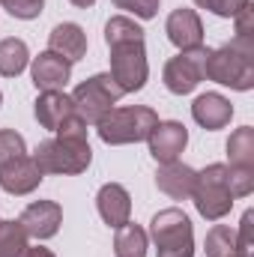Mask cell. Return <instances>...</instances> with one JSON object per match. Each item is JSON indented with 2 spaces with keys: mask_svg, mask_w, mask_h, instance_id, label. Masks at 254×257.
<instances>
[{
  "mask_svg": "<svg viewBox=\"0 0 254 257\" xmlns=\"http://www.w3.org/2000/svg\"><path fill=\"white\" fill-rule=\"evenodd\" d=\"M203 78L215 81L230 90H251L254 87V42L251 39H233L221 48H206L203 57Z\"/></svg>",
  "mask_w": 254,
  "mask_h": 257,
  "instance_id": "6da1fadb",
  "label": "cell"
},
{
  "mask_svg": "<svg viewBox=\"0 0 254 257\" xmlns=\"http://www.w3.org/2000/svg\"><path fill=\"white\" fill-rule=\"evenodd\" d=\"M159 126V114L147 105H132V108H111L99 123L96 132L105 144L120 147V144H138L147 141L150 132Z\"/></svg>",
  "mask_w": 254,
  "mask_h": 257,
  "instance_id": "7a4b0ae2",
  "label": "cell"
},
{
  "mask_svg": "<svg viewBox=\"0 0 254 257\" xmlns=\"http://www.w3.org/2000/svg\"><path fill=\"white\" fill-rule=\"evenodd\" d=\"M150 236L156 242V257H194V230L191 218L171 206L153 215L150 221Z\"/></svg>",
  "mask_w": 254,
  "mask_h": 257,
  "instance_id": "3957f363",
  "label": "cell"
},
{
  "mask_svg": "<svg viewBox=\"0 0 254 257\" xmlns=\"http://www.w3.org/2000/svg\"><path fill=\"white\" fill-rule=\"evenodd\" d=\"M191 200H194L197 212H200L206 221L224 218V215L233 209V200H236L233 192H230V183H227V165H221V162L206 165V168L194 177Z\"/></svg>",
  "mask_w": 254,
  "mask_h": 257,
  "instance_id": "277c9868",
  "label": "cell"
},
{
  "mask_svg": "<svg viewBox=\"0 0 254 257\" xmlns=\"http://www.w3.org/2000/svg\"><path fill=\"white\" fill-rule=\"evenodd\" d=\"M33 162L42 174H84L93 162L90 141L75 138H48L36 147Z\"/></svg>",
  "mask_w": 254,
  "mask_h": 257,
  "instance_id": "5b68a950",
  "label": "cell"
},
{
  "mask_svg": "<svg viewBox=\"0 0 254 257\" xmlns=\"http://www.w3.org/2000/svg\"><path fill=\"white\" fill-rule=\"evenodd\" d=\"M123 99L120 87L114 84V78L108 72L102 75H93L87 81H81L75 90H72V105H75V114L87 123V126H96L117 102Z\"/></svg>",
  "mask_w": 254,
  "mask_h": 257,
  "instance_id": "8992f818",
  "label": "cell"
},
{
  "mask_svg": "<svg viewBox=\"0 0 254 257\" xmlns=\"http://www.w3.org/2000/svg\"><path fill=\"white\" fill-rule=\"evenodd\" d=\"M111 48V78L120 87V93H138L144 90L147 78H150V63H147V48L144 39H129V42H117L108 45Z\"/></svg>",
  "mask_w": 254,
  "mask_h": 257,
  "instance_id": "52a82bcc",
  "label": "cell"
},
{
  "mask_svg": "<svg viewBox=\"0 0 254 257\" xmlns=\"http://www.w3.org/2000/svg\"><path fill=\"white\" fill-rule=\"evenodd\" d=\"M203 57H206V48H194V51H180L177 57H171L165 63V87L174 93V96H189L191 90L203 81Z\"/></svg>",
  "mask_w": 254,
  "mask_h": 257,
  "instance_id": "ba28073f",
  "label": "cell"
},
{
  "mask_svg": "<svg viewBox=\"0 0 254 257\" xmlns=\"http://www.w3.org/2000/svg\"><path fill=\"white\" fill-rule=\"evenodd\" d=\"M18 224H21L24 233L33 236V239H51V236L60 230V224H63V206H60L57 200H33V203L21 212Z\"/></svg>",
  "mask_w": 254,
  "mask_h": 257,
  "instance_id": "9c48e42d",
  "label": "cell"
},
{
  "mask_svg": "<svg viewBox=\"0 0 254 257\" xmlns=\"http://www.w3.org/2000/svg\"><path fill=\"white\" fill-rule=\"evenodd\" d=\"M42 180H45V174L39 171V165L27 153L18 156V159H12V162H6V165H0V189L15 194V197L36 192Z\"/></svg>",
  "mask_w": 254,
  "mask_h": 257,
  "instance_id": "30bf717a",
  "label": "cell"
},
{
  "mask_svg": "<svg viewBox=\"0 0 254 257\" xmlns=\"http://www.w3.org/2000/svg\"><path fill=\"white\" fill-rule=\"evenodd\" d=\"M147 144H150V156H153L159 165L177 162L180 153H183L186 144H189V128L183 126V123H177V120H168V123L159 120V126L150 132Z\"/></svg>",
  "mask_w": 254,
  "mask_h": 257,
  "instance_id": "8fae6325",
  "label": "cell"
},
{
  "mask_svg": "<svg viewBox=\"0 0 254 257\" xmlns=\"http://www.w3.org/2000/svg\"><path fill=\"white\" fill-rule=\"evenodd\" d=\"M165 33L171 39V45H177L180 51H194L203 45V24L200 15L194 9H174L165 21Z\"/></svg>",
  "mask_w": 254,
  "mask_h": 257,
  "instance_id": "7c38bea8",
  "label": "cell"
},
{
  "mask_svg": "<svg viewBox=\"0 0 254 257\" xmlns=\"http://www.w3.org/2000/svg\"><path fill=\"white\" fill-rule=\"evenodd\" d=\"M30 78H33L36 90H42V93L45 90H63L72 78V63L54 51H42L30 63Z\"/></svg>",
  "mask_w": 254,
  "mask_h": 257,
  "instance_id": "4fadbf2b",
  "label": "cell"
},
{
  "mask_svg": "<svg viewBox=\"0 0 254 257\" xmlns=\"http://www.w3.org/2000/svg\"><path fill=\"white\" fill-rule=\"evenodd\" d=\"M194 177H197V171L177 159V162L159 165V171H156V186H159V192H165L171 200H189L191 189H194Z\"/></svg>",
  "mask_w": 254,
  "mask_h": 257,
  "instance_id": "5bb4252c",
  "label": "cell"
},
{
  "mask_svg": "<svg viewBox=\"0 0 254 257\" xmlns=\"http://www.w3.org/2000/svg\"><path fill=\"white\" fill-rule=\"evenodd\" d=\"M96 206H99V215L108 227H123L129 224V215H132V197L120 183H105L99 194H96Z\"/></svg>",
  "mask_w": 254,
  "mask_h": 257,
  "instance_id": "9a60e30c",
  "label": "cell"
},
{
  "mask_svg": "<svg viewBox=\"0 0 254 257\" xmlns=\"http://www.w3.org/2000/svg\"><path fill=\"white\" fill-rule=\"evenodd\" d=\"M33 114H36V120H39L42 128L57 132V128L75 114L72 96H66L63 90H45V93H39V99L33 102Z\"/></svg>",
  "mask_w": 254,
  "mask_h": 257,
  "instance_id": "2e32d148",
  "label": "cell"
},
{
  "mask_svg": "<svg viewBox=\"0 0 254 257\" xmlns=\"http://www.w3.org/2000/svg\"><path fill=\"white\" fill-rule=\"evenodd\" d=\"M191 117H194V123H197L200 128L215 132V128H224L227 123H230L233 105H230V99H224L221 93H203V96L194 99Z\"/></svg>",
  "mask_w": 254,
  "mask_h": 257,
  "instance_id": "e0dca14e",
  "label": "cell"
},
{
  "mask_svg": "<svg viewBox=\"0 0 254 257\" xmlns=\"http://www.w3.org/2000/svg\"><path fill=\"white\" fill-rule=\"evenodd\" d=\"M48 51L60 54L69 63H78L84 54H87V33L81 24H72V21H63L51 30L48 36Z\"/></svg>",
  "mask_w": 254,
  "mask_h": 257,
  "instance_id": "ac0fdd59",
  "label": "cell"
},
{
  "mask_svg": "<svg viewBox=\"0 0 254 257\" xmlns=\"http://www.w3.org/2000/svg\"><path fill=\"white\" fill-rule=\"evenodd\" d=\"M27 63H30V51H27L24 39L9 36V39L0 42V75H3V78L21 75V72L27 69Z\"/></svg>",
  "mask_w": 254,
  "mask_h": 257,
  "instance_id": "d6986e66",
  "label": "cell"
},
{
  "mask_svg": "<svg viewBox=\"0 0 254 257\" xmlns=\"http://www.w3.org/2000/svg\"><path fill=\"white\" fill-rule=\"evenodd\" d=\"M114 254L117 257H147V230L141 224H123L114 236Z\"/></svg>",
  "mask_w": 254,
  "mask_h": 257,
  "instance_id": "ffe728a7",
  "label": "cell"
},
{
  "mask_svg": "<svg viewBox=\"0 0 254 257\" xmlns=\"http://www.w3.org/2000/svg\"><path fill=\"white\" fill-rule=\"evenodd\" d=\"M227 159L230 168H254V128H236L227 141Z\"/></svg>",
  "mask_w": 254,
  "mask_h": 257,
  "instance_id": "44dd1931",
  "label": "cell"
},
{
  "mask_svg": "<svg viewBox=\"0 0 254 257\" xmlns=\"http://www.w3.org/2000/svg\"><path fill=\"white\" fill-rule=\"evenodd\" d=\"M27 233L18 221H3L0 218V257H24L27 251Z\"/></svg>",
  "mask_w": 254,
  "mask_h": 257,
  "instance_id": "7402d4cb",
  "label": "cell"
},
{
  "mask_svg": "<svg viewBox=\"0 0 254 257\" xmlns=\"http://www.w3.org/2000/svg\"><path fill=\"white\" fill-rule=\"evenodd\" d=\"M206 257H230L236 254V233L227 224H212V230L206 233Z\"/></svg>",
  "mask_w": 254,
  "mask_h": 257,
  "instance_id": "603a6c76",
  "label": "cell"
},
{
  "mask_svg": "<svg viewBox=\"0 0 254 257\" xmlns=\"http://www.w3.org/2000/svg\"><path fill=\"white\" fill-rule=\"evenodd\" d=\"M129 39H144V27L126 15H114L105 24V45H117V42H129Z\"/></svg>",
  "mask_w": 254,
  "mask_h": 257,
  "instance_id": "cb8c5ba5",
  "label": "cell"
},
{
  "mask_svg": "<svg viewBox=\"0 0 254 257\" xmlns=\"http://www.w3.org/2000/svg\"><path fill=\"white\" fill-rule=\"evenodd\" d=\"M24 153H27L24 138H21L18 132H12V128H0V165L18 159V156H24Z\"/></svg>",
  "mask_w": 254,
  "mask_h": 257,
  "instance_id": "d4e9b609",
  "label": "cell"
},
{
  "mask_svg": "<svg viewBox=\"0 0 254 257\" xmlns=\"http://www.w3.org/2000/svg\"><path fill=\"white\" fill-rule=\"evenodd\" d=\"M0 6L12 15V18H21V21H33L42 15L45 9V0H0Z\"/></svg>",
  "mask_w": 254,
  "mask_h": 257,
  "instance_id": "484cf974",
  "label": "cell"
},
{
  "mask_svg": "<svg viewBox=\"0 0 254 257\" xmlns=\"http://www.w3.org/2000/svg\"><path fill=\"white\" fill-rule=\"evenodd\" d=\"M227 183L233 197H248L254 192V168H230L227 165Z\"/></svg>",
  "mask_w": 254,
  "mask_h": 257,
  "instance_id": "4316f807",
  "label": "cell"
},
{
  "mask_svg": "<svg viewBox=\"0 0 254 257\" xmlns=\"http://www.w3.org/2000/svg\"><path fill=\"white\" fill-rule=\"evenodd\" d=\"M200 9H206V12H212V15H218V18H236L251 0H194Z\"/></svg>",
  "mask_w": 254,
  "mask_h": 257,
  "instance_id": "83f0119b",
  "label": "cell"
},
{
  "mask_svg": "<svg viewBox=\"0 0 254 257\" xmlns=\"http://www.w3.org/2000/svg\"><path fill=\"white\" fill-rule=\"evenodd\" d=\"M236 254L254 257V212L248 209L239 221V233H236Z\"/></svg>",
  "mask_w": 254,
  "mask_h": 257,
  "instance_id": "f1b7e54d",
  "label": "cell"
},
{
  "mask_svg": "<svg viewBox=\"0 0 254 257\" xmlns=\"http://www.w3.org/2000/svg\"><path fill=\"white\" fill-rule=\"evenodd\" d=\"M117 9H126L132 12L135 18H141V21H150V18H156V12H159V0H111Z\"/></svg>",
  "mask_w": 254,
  "mask_h": 257,
  "instance_id": "f546056e",
  "label": "cell"
},
{
  "mask_svg": "<svg viewBox=\"0 0 254 257\" xmlns=\"http://www.w3.org/2000/svg\"><path fill=\"white\" fill-rule=\"evenodd\" d=\"M54 135H57V138H75V141H87V123H84L78 114H72V117H69L63 126L54 132Z\"/></svg>",
  "mask_w": 254,
  "mask_h": 257,
  "instance_id": "4dcf8cb0",
  "label": "cell"
},
{
  "mask_svg": "<svg viewBox=\"0 0 254 257\" xmlns=\"http://www.w3.org/2000/svg\"><path fill=\"white\" fill-rule=\"evenodd\" d=\"M233 39H251L254 42V9H251V3L236 15V36Z\"/></svg>",
  "mask_w": 254,
  "mask_h": 257,
  "instance_id": "1f68e13d",
  "label": "cell"
},
{
  "mask_svg": "<svg viewBox=\"0 0 254 257\" xmlns=\"http://www.w3.org/2000/svg\"><path fill=\"white\" fill-rule=\"evenodd\" d=\"M24 257H57L51 248H45V245H27V251Z\"/></svg>",
  "mask_w": 254,
  "mask_h": 257,
  "instance_id": "d6a6232c",
  "label": "cell"
},
{
  "mask_svg": "<svg viewBox=\"0 0 254 257\" xmlns=\"http://www.w3.org/2000/svg\"><path fill=\"white\" fill-rule=\"evenodd\" d=\"M69 3H72V6H78V9H90L96 0H69Z\"/></svg>",
  "mask_w": 254,
  "mask_h": 257,
  "instance_id": "836d02e7",
  "label": "cell"
},
{
  "mask_svg": "<svg viewBox=\"0 0 254 257\" xmlns=\"http://www.w3.org/2000/svg\"><path fill=\"white\" fill-rule=\"evenodd\" d=\"M230 257H242V254H230Z\"/></svg>",
  "mask_w": 254,
  "mask_h": 257,
  "instance_id": "e575fe53",
  "label": "cell"
},
{
  "mask_svg": "<svg viewBox=\"0 0 254 257\" xmlns=\"http://www.w3.org/2000/svg\"><path fill=\"white\" fill-rule=\"evenodd\" d=\"M0 102H3V93H0Z\"/></svg>",
  "mask_w": 254,
  "mask_h": 257,
  "instance_id": "d590c367",
  "label": "cell"
}]
</instances>
